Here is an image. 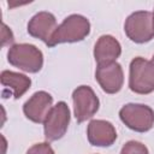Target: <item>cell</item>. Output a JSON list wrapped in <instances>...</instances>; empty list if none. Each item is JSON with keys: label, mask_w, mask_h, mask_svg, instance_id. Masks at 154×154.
<instances>
[{"label": "cell", "mask_w": 154, "mask_h": 154, "mask_svg": "<svg viewBox=\"0 0 154 154\" xmlns=\"http://www.w3.org/2000/svg\"><path fill=\"white\" fill-rule=\"evenodd\" d=\"M90 32V23L82 14H70L54 31L48 47L59 43H72L84 40Z\"/></svg>", "instance_id": "obj_1"}, {"label": "cell", "mask_w": 154, "mask_h": 154, "mask_svg": "<svg viewBox=\"0 0 154 154\" xmlns=\"http://www.w3.org/2000/svg\"><path fill=\"white\" fill-rule=\"evenodd\" d=\"M8 63L25 72L36 73L43 66V54L34 45L17 43L10 47L7 52Z\"/></svg>", "instance_id": "obj_2"}, {"label": "cell", "mask_w": 154, "mask_h": 154, "mask_svg": "<svg viewBox=\"0 0 154 154\" xmlns=\"http://www.w3.org/2000/svg\"><path fill=\"white\" fill-rule=\"evenodd\" d=\"M129 88L136 94H150L154 91V63L142 57L131 60L129 67Z\"/></svg>", "instance_id": "obj_3"}, {"label": "cell", "mask_w": 154, "mask_h": 154, "mask_svg": "<svg viewBox=\"0 0 154 154\" xmlns=\"http://www.w3.org/2000/svg\"><path fill=\"white\" fill-rule=\"evenodd\" d=\"M120 120L137 132L149 131L154 125V111L143 103H126L119 111Z\"/></svg>", "instance_id": "obj_4"}, {"label": "cell", "mask_w": 154, "mask_h": 154, "mask_svg": "<svg viewBox=\"0 0 154 154\" xmlns=\"http://www.w3.org/2000/svg\"><path fill=\"white\" fill-rule=\"evenodd\" d=\"M126 36L136 43H146L154 38L153 14L148 11H136L131 13L124 24Z\"/></svg>", "instance_id": "obj_5"}, {"label": "cell", "mask_w": 154, "mask_h": 154, "mask_svg": "<svg viewBox=\"0 0 154 154\" xmlns=\"http://www.w3.org/2000/svg\"><path fill=\"white\" fill-rule=\"evenodd\" d=\"M70 124V109L66 102L59 101L52 107L43 122L45 137L48 141H57L61 138Z\"/></svg>", "instance_id": "obj_6"}, {"label": "cell", "mask_w": 154, "mask_h": 154, "mask_svg": "<svg viewBox=\"0 0 154 154\" xmlns=\"http://www.w3.org/2000/svg\"><path fill=\"white\" fill-rule=\"evenodd\" d=\"M73 113L78 123L90 119L99 109L100 102L89 85H79L72 93Z\"/></svg>", "instance_id": "obj_7"}, {"label": "cell", "mask_w": 154, "mask_h": 154, "mask_svg": "<svg viewBox=\"0 0 154 154\" xmlns=\"http://www.w3.org/2000/svg\"><path fill=\"white\" fill-rule=\"evenodd\" d=\"M95 78L105 93L116 94L122 89L124 83L122 65L117 61L99 64L95 71Z\"/></svg>", "instance_id": "obj_8"}, {"label": "cell", "mask_w": 154, "mask_h": 154, "mask_svg": "<svg viewBox=\"0 0 154 154\" xmlns=\"http://www.w3.org/2000/svg\"><path fill=\"white\" fill-rule=\"evenodd\" d=\"M53 97L49 93L40 90L34 93L29 100L23 105V112L25 117L34 123H43L47 114L52 109Z\"/></svg>", "instance_id": "obj_9"}, {"label": "cell", "mask_w": 154, "mask_h": 154, "mask_svg": "<svg viewBox=\"0 0 154 154\" xmlns=\"http://www.w3.org/2000/svg\"><path fill=\"white\" fill-rule=\"evenodd\" d=\"M57 19L54 14L47 11H41L36 13L28 23V32L32 37L40 38L47 46L51 42V38L57 30Z\"/></svg>", "instance_id": "obj_10"}, {"label": "cell", "mask_w": 154, "mask_h": 154, "mask_svg": "<svg viewBox=\"0 0 154 154\" xmlns=\"http://www.w3.org/2000/svg\"><path fill=\"white\" fill-rule=\"evenodd\" d=\"M87 137L95 147H109L117 140V131L112 123L102 119H94L88 124Z\"/></svg>", "instance_id": "obj_11"}, {"label": "cell", "mask_w": 154, "mask_h": 154, "mask_svg": "<svg viewBox=\"0 0 154 154\" xmlns=\"http://www.w3.org/2000/svg\"><path fill=\"white\" fill-rule=\"evenodd\" d=\"M0 81L1 85L4 87L2 97H7V94H10L14 99H19L29 90L31 85V79L29 77L10 70H4L1 72Z\"/></svg>", "instance_id": "obj_12"}, {"label": "cell", "mask_w": 154, "mask_h": 154, "mask_svg": "<svg viewBox=\"0 0 154 154\" xmlns=\"http://www.w3.org/2000/svg\"><path fill=\"white\" fill-rule=\"evenodd\" d=\"M122 54V46L117 38L111 35H102L94 46V58L99 64L116 61Z\"/></svg>", "instance_id": "obj_13"}, {"label": "cell", "mask_w": 154, "mask_h": 154, "mask_svg": "<svg viewBox=\"0 0 154 154\" xmlns=\"http://www.w3.org/2000/svg\"><path fill=\"white\" fill-rule=\"evenodd\" d=\"M120 154H149V152L143 143L138 141H129L123 146Z\"/></svg>", "instance_id": "obj_14"}, {"label": "cell", "mask_w": 154, "mask_h": 154, "mask_svg": "<svg viewBox=\"0 0 154 154\" xmlns=\"http://www.w3.org/2000/svg\"><path fill=\"white\" fill-rule=\"evenodd\" d=\"M25 154H54V150L49 143L42 142V143H36L32 147H30Z\"/></svg>", "instance_id": "obj_15"}, {"label": "cell", "mask_w": 154, "mask_h": 154, "mask_svg": "<svg viewBox=\"0 0 154 154\" xmlns=\"http://www.w3.org/2000/svg\"><path fill=\"white\" fill-rule=\"evenodd\" d=\"M14 41V37H13V34L12 31L7 28V25L5 23H2V46H5L6 43H10L12 45ZM13 46V45H12Z\"/></svg>", "instance_id": "obj_16"}, {"label": "cell", "mask_w": 154, "mask_h": 154, "mask_svg": "<svg viewBox=\"0 0 154 154\" xmlns=\"http://www.w3.org/2000/svg\"><path fill=\"white\" fill-rule=\"evenodd\" d=\"M152 14H153V23H154V11H153V13H152Z\"/></svg>", "instance_id": "obj_17"}]
</instances>
